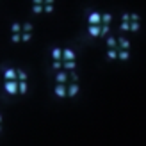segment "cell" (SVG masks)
I'll return each instance as SVG.
<instances>
[{"label":"cell","instance_id":"obj_17","mask_svg":"<svg viewBox=\"0 0 146 146\" xmlns=\"http://www.w3.org/2000/svg\"><path fill=\"white\" fill-rule=\"evenodd\" d=\"M21 32L31 34L32 32V23H23V25H21Z\"/></svg>","mask_w":146,"mask_h":146},{"label":"cell","instance_id":"obj_11","mask_svg":"<svg viewBox=\"0 0 146 146\" xmlns=\"http://www.w3.org/2000/svg\"><path fill=\"white\" fill-rule=\"evenodd\" d=\"M52 57H54V61H62V50L61 48H54L52 50Z\"/></svg>","mask_w":146,"mask_h":146},{"label":"cell","instance_id":"obj_20","mask_svg":"<svg viewBox=\"0 0 146 146\" xmlns=\"http://www.w3.org/2000/svg\"><path fill=\"white\" fill-rule=\"evenodd\" d=\"M109 34V25H100V36H107Z\"/></svg>","mask_w":146,"mask_h":146},{"label":"cell","instance_id":"obj_21","mask_svg":"<svg viewBox=\"0 0 146 146\" xmlns=\"http://www.w3.org/2000/svg\"><path fill=\"white\" fill-rule=\"evenodd\" d=\"M128 20L130 21H139L141 16H139V14H135V13H132V14H128ZM130 21H128V23H130Z\"/></svg>","mask_w":146,"mask_h":146},{"label":"cell","instance_id":"obj_27","mask_svg":"<svg viewBox=\"0 0 146 146\" xmlns=\"http://www.w3.org/2000/svg\"><path fill=\"white\" fill-rule=\"evenodd\" d=\"M0 123H2V114H0Z\"/></svg>","mask_w":146,"mask_h":146},{"label":"cell","instance_id":"obj_22","mask_svg":"<svg viewBox=\"0 0 146 146\" xmlns=\"http://www.w3.org/2000/svg\"><path fill=\"white\" fill-rule=\"evenodd\" d=\"M20 36H21V41H25V43L32 39V34H25V32H21Z\"/></svg>","mask_w":146,"mask_h":146},{"label":"cell","instance_id":"obj_13","mask_svg":"<svg viewBox=\"0 0 146 146\" xmlns=\"http://www.w3.org/2000/svg\"><path fill=\"white\" fill-rule=\"evenodd\" d=\"M111 21H112V14H109V13L102 14V23H100V25H109Z\"/></svg>","mask_w":146,"mask_h":146},{"label":"cell","instance_id":"obj_3","mask_svg":"<svg viewBox=\"0 0 146 146\" xmlns=\"http://www.w3.org/2000/svg\"><path fill=\"white\" fill-rule=\"evenodd\" d=\"M78 91H80V86L78 84H71V86H68V89H66V96L73 98V96L78 94Z\"/></svg>","mask_w":146,"mask_h":146},{"label":"cell","instance_id":"obj_9","mask_svg":"<svg viewBox=\"0 0 146 146\" xmlns=\"http://www.w3.org/2000/svg\"><path fill=\"white\" fill-rule=\"evenodd\" d=\"M116 41H118V45H119L121 50H128L130 48V41L127 38H119V39H116Z\"/></svg>","mask_w":146,"mask_h":146},{"label":"cell","instance_id":"obj_2","mask_svg":"<svg viewBox=\"0 0 146 146\" xmlns=\"http://www.w3.org/2000/svg\"><path fill=\"white\" fill-rule=\"evenodd\" d=\"M87 21H89V25H98L102 23V14L100 13H91L89 16H87Z\"/></svg>","mask_w":146,"mask_h":146},{"label":"cell","instance_id":"obj_14","mask_svg":"<svg viewBox=\"0 0 146 146\" xmlns=\"http://www.w3.org/2000/svg\"><path fill=\"white\" fill-rule=\"evenodd\" d=\"M75 66H77L75 61H64V62H62V68H64V70H70V71L75 70Z\"/></svg>","mask_w":146,"mask_h":146},{"label":"cell","instance_id":"obj_25","mask_svg":"<svg viewBox=\"0 0 146 146\" xmlns=\"http://www.w3.org/2000/svg\"><path fill=\"white\" fill-rule=\"evenodd\" d=\"M70 78L73 80V84H77V82H78V75H77L75 71H71V75H70Z\"/></svg>","mask_w":146,"mask_h":146},{"label":"cell","instance_id":"obj_15","mask_svg":"<svg viewBox=\"0 0 146 146\" xmlns=\"http://www.w3.org/2000/svg\"><path fill=\"white\" fill-rule=\"evenodd\" d=\"M139 29H141V23H139V21H130V23H128V31L137 32Z\"/></svg>","mask_w":146,"mask_h":146},{"label":"cell","instance_id":"obj_8","mask_svg":"<svg viewBox=\"0 0 146 146\" xmlns=\"http://www.w3.org/2000/svg\"><path fill=\"white\" fill-rule=\"evenodd\" d=\"M87 32H89V36H93V38H98L100 36V27L98 25H89L87 27Z\"/></svg>","mask_w":146,"mask_h":146},{"label":"cell","instance_id":"obj_18","mask_svg":"<svg viewBox=\"0 0 146 146\" xmlns=\"http://www.w3.org/2000/svg\"><path fill=\"white\" fill-rule=\"evenodd\" d=\"M11 31H13V34H21V25L20 23H13Z\"/></svg>","mask_w":146,"mask_h":146},{"label":"cell","instance_id":"obj_24","mask_svg":"<svg viewBox=\"0 0 146 146\" xmlns=\"http://www.w3.org/2000/svg\"><path fill=\"white\" fill-rule=\"evenodd\" d=\"M52 68H54V70H61V68H62V62H61V61H54Z\"/></svg>","mask_w":146,"mask_h":146},{"label":"cell","instance_id":"obj_10","mask_svg":"<svg viewBox=\"0 0 146 146\" xmlns=\"http://www.w3.org/2000/svg\"><path fill=\"white\" fill-rule=\"evenodd\" d=\"M118 59L128 61V59H130V52H128V50H118Z\"/></svg>","mask_w":146,"mask_h":146},{"label":"cell","instance_id":"obj_5","mask_svg":"<svg viewBox=\"0 0 146 146\" xmlns=\"http://www.w3.org/2000/svg\"><path fill=\"white\" fill-rule=\"evenodd\" d=\"M54 93H55V96L64 98V96H66V86H62V84H57V86H55V89H54Z\"/></svg>","mask_w":146,"mask_h":146},{"label":"cell","instance_id":"obj_7","mask_svg":"<svg viewBox=\"0 0 146 146\" xmlns=\"http://www.w3.org/2000/svg\"><path fill=\"white\" fill-rule=\"evenodd\" d=\"M55 80H57V84H66V80H68V75H66V71H59L55 75Z\"/></svg>","mask_w":146,"mask_h":146},{"label":"cell","instance_id":"obj_16","mask_svg":"<svg viewBox=\"0 0 146 146\" xmlns=\"http://www.w3.org/2000/svg\"><path fill=\"white\" fill-rule=\"evenodd\" d=\"M27 82H18V93H21V94H25L27 93Z\"/></svg>","mask_w":146,"mask_h":146},{"label":"cell","instance_id":"obj_23","mask_svg":"<svg viewBox=\"0 0 146 146\" xmlns=\"http://www.w3.org/2000/svg\"><path fill=\"white\" fill-rule=\"evenodd\" d=\"M11 41H13V43H20V41H21V36H20V34H13V36H11Z\"/></svg>","mask_w":146,"mask_h":146},{"label":"cell","instance_id":"obj_1","mask_svg":"<svg viewBox=\"0 0 146 146\" xmlns=\"http://www.w3.org/2000/svg\"><path fill=\"white\" fill-rule=\"evenodd\" d=\"M4 89H5V93H9V94H16L18 93V80H5Z\"/></svg>","mask_w":146,"mask_h":146},{"label":"cell","instance_id":"obj_12","mask_svg":"<svg viewBox=\"0 0 146 146\" xmlns=\"http://www.w3.org/2000/svg\"><path fill=\"white\" fill-rule=\"evenodd\" d=\"M107 46H109V50H116V46H118L116 38H111V36H109V38H107Z\"/></svg>","mask_w":146,"mask_h":146},{"label":"cell","instance_id":"obj_6","mask_svg":"<svg viewBox=\"0 0 146 146\" xmlns=\"http://www.w3.org/2000/svg\"><path fill=\"white\" fill-rule=\"evenodd\" d=\"M4 78L5 80H16V70H13V68L5 70L4 71Z\"/></svg>","mask_w":146,"mask_h":146},{"label":"cell","instance_id":"obj_26","mask_svg":"<svg viewBox=\"0 0 146 146\" xmlns=\"http://www.w3.org/2000/svg\"><path fill=\"white\" fill-rule=\"evenodd\" d=\"M121 31H128V23H123L121 21Z\"/></svg>","mask_w":146,"mask_h":146},{"label":"cell","instance_id":"obj_4","mask_svg":"<svg viewBox=\"0 0 146 146\" xmlns=\"http://www.w3.org/2000/svg\"><path fill=\"white\" fill-rule=\"evenodd\" d=\"M64 61H75V52L70 48H64L62 50V62Z\"/></svg>","mask_w":146,"mask_h":146},{"label":"cell","instance_id":"obj_28","mask_svg":"<svg viewBox=\"0 0 146 146\" xmlns=\"http://www.w3.org/2000/svg\"><path fill=\"white\" fill-rule=\"evenodd\" d=\"M0 130H2V127H0Z\"/></svg>","mask_w":146,"mask_h":146},{"label":"cell","instance_id":"obj_19","mask_svg":"<svg viewBox=\"0 0 146 146\" xmlns=\"http://www.w3.org/2000/svg\"><path fill=\"white\" fill-rule=\"evenodd\" d=\"M107 59H118V50H109L107 52Z\"/></svg>","mask_w":146,"mask_h":146}]
</instances>
